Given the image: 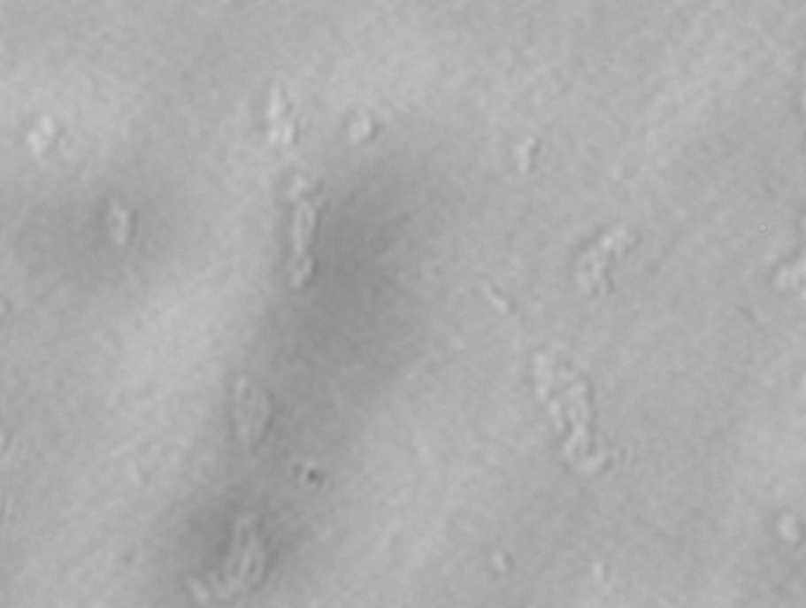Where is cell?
<instances>
[{"instance_id": "7a4b0ae2", "label": "cell", "mask_w": 806, "mask_h": 608, "mask_svg": "<svg viewBox=\"0 0 806 608\" xmlns=\"http://www.w3.org/2000/svg\"><path fill=\"white\" fill-rule=\"evenodd\" d=\"M372 131V123L367 117H363L361 120H357L353 127H351V139L357 142L361 139L369 136Z\"/></svg>"}, {"instance_id": "3957f363", "label": "cell", "mask_w": 806, "mask_h": 608, "mask_svg": "<svg viewBox=\"0 0 806 608\" xmlns=\"http://www.w3.org/2000/svg\"><path fill=\"white\" fill-rule=\"evenodd\" d=\"M284 112V100L280 96V92L278 89L273 92L272 96V104H270V112H268V117L272 120H278L279 117Z\"/></svg>"}, {"instance_id": "6da1fadb", "label": "cell", "mask_w": 806, "mask_h": 608, "mask_svg": "<svg viewBox=\"0 0 806 608\" xmlns=\"http://www.w3.org/2000/svg\"><path fill=\"white\" fill-rule=\"evenodd\" d=\"M317 210L311 204L303 202L296 208L293 221V286H301L312 268V262L307 260V246L314 234Z\"/></svg>"}]
</instances>
